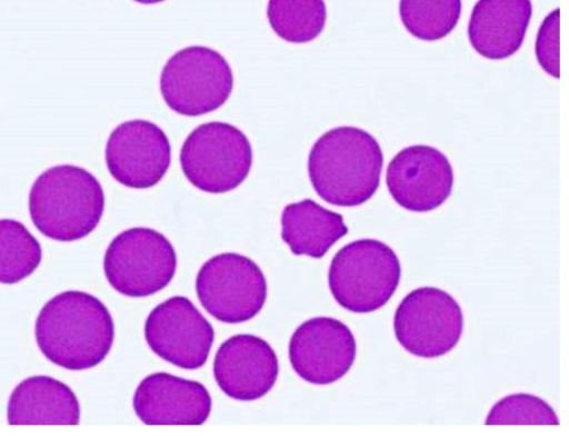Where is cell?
<instances>
[{
	"label": "cell",
	"instance_id": "6da1fadb",
	"mask_svg": "<svg viewBox=\"0 0 569 436\" xmlns=\"http://www.w3.org/2000/svg\"><path fill=\"white\" fill-rule=\"evenodd\" d=\"M39 349L54 365L81 370L100 364L109 354L114 326L97 297L67 290L48 300L34 327Z\"/></svg>",
	"mask_w": 569,
	"mask_h": 436
},
{
	"label": "cell",
	"instance_id": "7a4b0ae2",
	"mask_svg": "<svg viewBox=\"0 0 569 436\" xmlns=\"http://www.w3.org/2000/svg\"><path fill=\"white\" fill-rule=\"evenodd\" d=\"M383 156L372 135L352 126L336 127L313 143L308 159L311 185L326 202L355 207L377 191Z\"/></svg>",
	"mask_w": 569,
	"mask_h": 436
},
{
	"label": "cell",
	"instance_id": "3957f363",
	"mask_svg": "<svg viewBox=\"0 0 569 436\" xmlns=\"http://www.w3.org/2000/svg\"><path fill=\"white\" fill-rule=\"evenodd\" d=\"M104 194L98 179L73 165H58L39 175L29 194L32 222L46 237L73 241L98 226Z\"/></svg>",
	"mask_w": 569,
	"mask_h": 436
},
{
	"label": "cell",
	"instance_id": "277c9868",
	"mask_svg": "<svg viewBox=\"0 0 569 436\" xmlns=\"http://www.w3.org/2000/svg\"><path fill=\"white\" fill-rule=\"evenodd\" d=\"M401 275L395 251L377 239H358L333 256L328 274L336 301L352 313H371L396 291Z\"/></svg>",
	"mask_w": 569,
	"mask_h": 436
},
{
	"label": "cell",
	"instance_id": "5b68a950",
	"mask_svg": "<svg viewBox=\"0 0 569 436\" xmlns=\"http://www.w3.org/2000/svg\"><path fill=\"white\" fill-rule=\"evenodd\" d=\"M180 164L198 189L222 194L237 188L249 175L252 148L237 127L221 121L200 125L186 138Z\"/></svg>",
	"mask_w": 569,
	"mask_h": 436
},
{
	"label": "cell",
	"instance_id": "8992f818",
	"mask_svg": "<svg viewBox=\"0 0 569 436\" xmlns=\"http://www.w3.org/2000/svg\"><path fill=\"white\" fill-rule=\"evenodd\" d=\"M232 70L218 51L187 47L176 52L160 76V91L170 109L189 117L211 112L229 98Z\"/></svg>",
	"mask_w": 569,
	"mask_h": 436
},
{
	"label": "cell",
	"instance_id": "52a82bcc",
	"mask_svg": "<svg viewBox=\"0 0 569 436\" xmlns=\"http://www.w3.org/2000/svg\"><path fill=\"white\" fill-rule=\"evenodd\" d=\"M177 255L159 231L133 227L117 235L103 259L104 275L118 293L147 297L163 289L173 278Z\"/></svg>",
	"mask_w": 569,
	"mask_h": 436
},
{
	"label": "cell",
	"instance_id": "ba28073f",
	"mask_svg": "<svg viewBox=\"0 0 569 436\" xmlns=\"http://www.w3.org/2000/svg\"><path fill=\"white\" fill-rule=\"evenodd\" d=\"M196 291L202 307L216 319L237 324L253 318L267 298L260 267L236 252L209 258L199 269Z\"/></svg>",
	"mask_w": 569,
	"mask_h": 436
},
{
	"label": "cell",
	"instance_id": "9c48e42d",
	"mask_svg": "<svg viewBox=\"0 0 569 436\" xmlns=\"http://www.w3.org/2000/svg\"><path fill=\"white\" fill-rule=\"evenodd\" d=\"M395 335L410 354L436 358L459 341L463 315L457 300L436 287H421L401 300L393 317Z\"/></svg>",
	"mask_w": 569,
	"mask_h": 436
},
{
	"label": "cell",
	"instance_id": "30bf717a",
	"mask_svg": "<svg viewBox=\"0 0 569 436\" xmlns=\"http://www.w3.org/2000/svg\"><path fill=\"white\" fill-rule=\"evenodd\" d=\"M144 337L160 358L183 369H197L208 359L214 331L187 297L173 296L150 311Z\"/></svg>",
	"mask_w": 569,
	"mask_h": 436
},
{
	"label": "cell",
	"instance_id": "8fae6325",
	"mask_svg": "<svg viewBox=\"0 0 569 436\" xmlns=\"http://www.w3.org/2000/svg\"><path fill=\"white\" fill-rule=\"evenodd\" d=\"M171 148L164 131L151 121L120 123L106 146V164L121 185L146 189L158 184L170 166Z\"/></svg>",
	"mask_w": 569,
	"mask_h": 436
},
{
	"label": "cell",
	"instance_id": "7c38bea8",
	"mask_svg": "<svg viewBox=\"0 0 569 436\" xmlns=\"http://www.w3.org/2000/svg\"><path fill=\"white\" fill-rule=\"evenodd\" d=\"M357 345L350 328L332 317L303 321L289 341V360L306 382L331 384L343 377L356 358Z\"/></svg>",
	"mask_w": 569,
	"mask_h": 436
},
{
	"label": "cell",
	"instance_id": "4fadbf2b",
	"mask_svg": "<svg viewBox=\"0 0 569 436\" xmlns=\"http://www.w3.org/2000/svg\"><path fill=\"white\" fill-rule=\"evenodd\" d=\"M386 182L398 205L426 212L438 208L450 196L453 171L440 150L413 145L400 150L389 162Z\"/></svg>",
	"mask_w": 569,
	"mask_h": 436
},
{
	"label": "cell",
	"instance_id": "5bb4252c",
	"mask_svg": "<svg viewBox=\"0 0 569 436\" xmlns=\"http://www.w3.org/2000/svg\"><path fill=\"white\" fill-rule=\"evenodd\" d=\"M278 359L271 346L257 336L239 334L224 340L213 360L220 389L236 400H256L274 385Z\"/></svg>",
	"mask_w": 569,
	"mask_h": 436
},
{
	"label": "cell",
	"instance_id": "9a60e30c",
	"mask_svg": "<svg viewBox=\"0 0 569 436\" xmlns=\"http://www.w3.org/2000/svg\"><path fill=\"white\" fill-rule=\"evenodd\" d=\"M133 409L147 425H201L209 417L211 397L199 382L154 373L138 385Z\"/></svg>",
	"mask_w": 569,
	"mask_h": 436
},
{
	"label": "cell",
	"instance_id": "2e32d148",
	"mask_svg": "<svg viewBox=\"0 0 569 436\" xmlns=\"http://www.w3.org/2000/svg\"><path fill=\"white\" fill-rule=\"evenodd\" d=\"M531 13L530 0H478L468 24L472 48L492 60L512 56L523 41Z\"/></svg>",
	"mask_w": 569,
	"mask_h": 436
},
{
	"label": "cell",
	"instance_id": "e0dca14e",
	"mask_svg": "<svg viewBox=\"0 0 569 436\" xmlns=\"http://www.w3.org/2000/svg\"><path fill=\"white\" fill-rule=\"evenodd\" d=\"M10 425H78L80 406L69 386L50 376H31L12 390Z\"/></svg>",
	"mask_w": 569,
	"mask_h": 436
},
{
	"label": "cell",
	"instance_id": "ac0fdd59",
	"mask_svg": "<svg viewBox=\"0 0 569 436\" xmlns=\"http://www.w3.org/2000/svg\"><path fill=\"white\" fill-rule=\"evenodd\" d=\"M347 232L340 214L311 199L287 205L281 215V238L295 255L321 258Z\"/></svg>",
	"mask_w": 569,
	"mask_h": 436
},
{
	"label": "cell",
	"instance_id": "d6986e66",
	"mask_svg": "<svg viewBox=\"0 0 569 436\" xmlns=\"http://www.w3.org/2000/svg\"><path fill=\"white\" fill-rule=\"evenodd\" d=\"M267 16L281 39L305 43L321 33L327 10L323 0H269Z\"/></svg>",
	"mask_w": 569,
	"mask_h": 436
},
{
	"label": "cell",
	"instance_id": "ffe728a7",
	"mask_svg": "<svg viewBox=\"0 0 569 436\" xmlns=\"http://www.w3.org/2000/svg\"><path fill=\"white\" fill-rule=\"evenodd\" d=\"M42 249L23 224L0 219V283L13 285L30 276L39 266Z\"/></svg>",
	"mask_w": 569,
	"mask_h": 436
},
{
	"label": "cell",
	"instance_id": "44dd1931",
	"mask_svg": "<svg viewBox=\"0 0 569 436\" xmlns=\"http://www.w3.org/2000/svg\"><path fill=\"white\" fill-rule=\"evenodd\" d=\"M461 0H400L399 14L405 28L416 38L435 41L457 26Z\"/></svg>",
	"mask_w": 569,
	"mask_h": 436
},
{
	"label": "cell",
	"instance_id": "7402d4cb",
	"mask_svg": "<svg viewBox=\"0 0 569 436\" xmlns=\"http://www.w3.org/2000/svg\"><path fill=\"white\" fill-rule=\"evenodd\" d=\"M556 413L541 398L529 394H512L490 409L486 425H558Z\"/></svg>",
	"mask_w": 569,
	"mask_h": 436
},
{
	"label": "cell",
	"instance_id": "603a6c76",
	"mask_svg": "<svg viewBox=\"0 0 569 436\" xmlns=\"http://www.w3.org/2000/svg\"><path fill=\"white\" fill-rule=\"evenodd\" d=\"M536 56L541 68L559 78V9L556 8L542 21L536 41Z\"/></svg>",
	"mask_w": 569,
	"mask_h": 436
},
{
	"label": "cell",
	"instance_id": "cb8c5ba5",
	"mask_svg": "<svg viewBox=\"0 0 569 436\" xmlns=\"http://www.w3.org/2000/svg\"><path fill=\"white\" fill-rule=\"evenodd\" d=\"M133 1L139 2V3H143V4H151V3L162 2L164 0H133Z\"/></svg>",
	"mask_w": 569,
	"mask_h": 436
}]
</instances>
